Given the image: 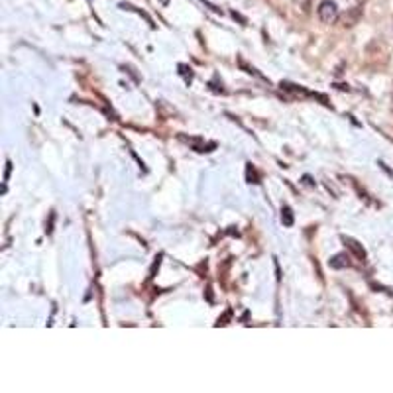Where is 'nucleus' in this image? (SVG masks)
Instances as JSON below:
<instances>
[{
  "label": "nucleus",
  "mask_w": 393,
  "mask_h": 393,
  "mask_svg": "<svg viewBox=\"0 0 393 393\" xmlns=\"http://www.w3.org/2000/svg\"><path fill=\"white\" fill-rule=\"evenodd\" d=\"M281 222H283V226H293V222H295L293 210H291V207H287V205L281 208Z\"/></svg>",
  "instance_id": "5"
},
{
  "label": "nucleus",
  "mask_w": 393,
  "mask_h": 393,
  "mask_svg": "<svg viewBox=\"0 0 393 393\" xmlns=\"http://www.w3.org/2000/svg\"><path fill=\"white\" fill-rule=\"evenodd\" d=\"M328 264H330L332 270H344V268L350 266V257L346 254H336L334 257H330Z\"/></svg>",
  "instance_id": "4"
},
{
  "label": "nucleus",
  "mask_w": 393,
  "mask_h": 393,
  "mask_svg": "<svg viewBox=\"0 0 393 393\" xmlns=\"http://www.w3.org/2000/svg\"><path fill=\"white\" fill-rule=\"evenodd\" d=\"M342 240H344V244L354 252V255L360 259V261H364L366 259V250L356 242V240H352V238H346V236H342Z\"/></svg>",
  "instance_id": "3"
},
{
  "label": "nucleus",
  "mask_w": 393,
  "mask_h": 393,
  "mask_svg": "<svg viewBox=\"0 0 393 393\" xmlns=\"http://www.w3.org/2000/svg\"><path fill=\"white\" fill-rule=\"evenodd\" d=\"M179 75L185 79V83H191L193 81V69L185 63H179Z\"/></svg>",
  "instance_id": "6"
},
{
  "label": "nucleus",
  "mask_w": 393,
  "mask_h": 393,
  "mask_svg": "<svg viewBox=\"0 0 393 393\" xmlns=\"http://www.w3.org/2000/svg\"><path fill=\"white\" fill-rule=\"evenodd\" d=\"M303 181H305V183H307L309 187H315V181H313V179H311L309 175H305V177H303Z\"/></svg>",
  "instance_id": "9"
},
{
  "label": "nucleus",
  "mask_w": 393,
  "mask_h": 393,
  "mask_svg": "<svg viewBox=\"0 0 393 393\" xmlns=\"http://www.w3.org/2000/svg\"><path fill=\"white\" fill-rule=\"evenodd\" d=\"M10 171H12V163L8 162V163H6V175H4V179H8V177H10Z\"/></svg>",
  "instance_id": "10"
},
{
  "label": "nucleus",
  "mask_w": 393,
  "mask_h": 393,
  "mask_svg": "<svg viewBox=\"0 0 393 393\" xmlns=\"http://www.w3.org/2000/svg\"><path fill=\"white\" fill-rule=\"evenodd\" d=\"M162 2H163V4H165V2H167V0H162Z\"/></svg>",
  "instance_id": "11"
},
{
  "label": "nucleus",
  "mask_w": 393,
  "mask_h": 393,
  "mask_svg": "<svg viewBox=\"0 0 393 393\" xmlns=\"http://www.w3.org/2000/svg\"><path fill=\"white\" fill-rule=\"evenodd\" d=\"M230 315H232V311H226V315H224L222 319H218V326H220V324H226V321H228Z\"/></svg>",
  "instance_id": "8"
},
{
  "label": "nucleus",
  "mask_w": 393,
  "mask_h": 393,
  "mask_svg": "<svg viewBox=\"0 0 393 393\" xmlns=\"http://www.w3.org/2000/svg\"><path fill=\"white\" fill-rule=\"evenodd\" d=\"M246 171H248V181H250V183H259V175L255 173V169H254V165H252V163H248Z\"/></svg>",
  "instance_id": "7"
},
{
  "label": "nucleus",
  "mask_w": 393,
  "mask_h": 393,
  "mask_svg": "<svg viewBox=\"0 0 393 393\" xmlns=\"http://www.w3.org/2000/svg\"><path fill=\"white\" fill-rule=\"evenodd\" d=\"M317 12H319V20L323 24H334L340 20V8L334 0H323Z\"/></svg>",
  "instance_id": "1"
},
{
  "label": "nucleus",
  "mask_w": 393,
  "mask_h": 393,
  "mask_svg": "<svg viewBox=\"0 0 393 393\" xmlns=\"http://www.w3.org/2000/svg\"><path fill=\"white\" fill-rule=\"evenodd\" d=\"M183 142H187V144H191L197 152H212L214 148H216V144L214 142H210V144H205L203 142V138H185V136H179Z\"/></svg>",
  "instance_id": "2"
}]
</instances>
